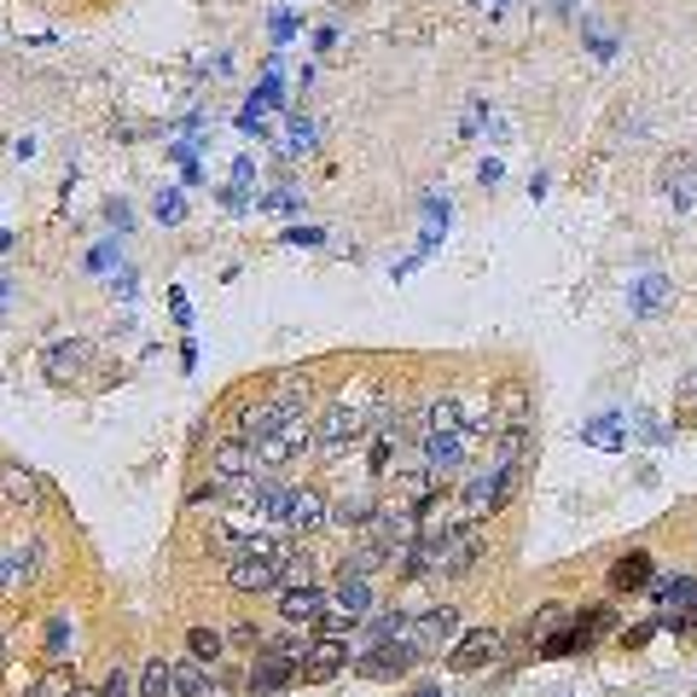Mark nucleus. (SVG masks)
<instances>
[{"mask_svg": "<svg viewBox=\"0 0 697 697\" xmlns=\"http://www.w3.org/2000/svg\"><path fill=\"white\" fill-rule=\"evenodd\" d=\"M518 483H523V465H506V459L488 453L483 465H471V471H465V483H459V512H465L471 523L495 518L500 506L518 495Z\"/></svg>", "mask_w": 697, "mask_h": 697, "instance_id": "obj_1", "label": "nucleus"}, {"mask_svg": "<svg viewBox=\"0 0 697 697\" xmlns=\"http://www.w3.org/2000/svg\"><path fill=\"white\" fill-rule=\"evenodd\" d=\"M366 436H372V413L354 401H332L326 413L314 419V453L326 459V465H344Z\"/></svg>", "mask_w": 697, "mask_h": 697, "instance_id": "obj_2", "label": "nucleus"}, {"mask_svg": "<svg viewBox=\"0 0 697 697\" xmlns=\"http://www.w3.org/2000/svg\"><path fill=\"white\" fill-rule=\"evenodd\" d=\"M250 448H257V465H291V459H302L314 448V419L309 413H291V419H279L274 431H267L262 441H250Z\"/></svg>", "mask_w": 697, "mask_h": 697, "instance_id": "obj_3", "label": "nucleus"}, {"mask_svg": "<svg viewBox=\"0 0 697 697\" xmlns=\"http://www.w3.org/2000/svg\"><path fill=\"white\" fill-rule=\"evenodd\" d=\"M372 617V582L366 575H344V582H337V593L326 599V634L332 639H344V627H361Z\"/></svg>", "mask_w": 697, "mask_h": 697, "instance_id": "obj_4", "label": "nucleus"}, {"mask_svg": "<svg viewBox=\"0 0 697 697\" xmlns=\"http://www.w3.org/2000/svg\"><path fill=\"white\" fill-rule=\"evenodd\" d=\"M651 599H657V622L662 627H674V634H697V575L657 582Z\"/></svg>", "mask_w": 697, "mask_h": 697, "instance_id": "obj_5", "label": "nucleus"}, {"mask_svg": "<svg viewBox=\"0 0 697 697\" xmlns=\"http://www.w3.org/2000/svg\"><path fill=\"white\" fill-rule=\"evenodd\" d=\"M297 674H302V651H297V645H267V651L250 662V692L267 697V692L291 686Z\"/></svg>", "mask_w": 697, "mask_h": 697, "instance_id": "obj_6", "label": "nucleus"}, {"mask_svg": "<svg viewBox=\"0 0 697 697\" xmlns=\"http://www.w3.org/2000/svg\"><path fill=\"white\" fill-rule=\"evenodd\" d=\"M453 634H459V610H453V605H436V610H419V617L407 622V634H401V639L413 645L419 657H436Z\"/></svg>", "mask_w": 697, "mask_h": 697, "instance_id": "obj_7", "label": "nucleus"}, {"mask_svg": "<svg viewBox=\"0 0 697 697\" xmlns=\"http://www.w3.org/2000/svg\"><path fill=\"white\" fill-rule=\"evenodd\" d=\"M245 477H257V448H250L245 436L215 441V448H210V488H233Z\"/></svg>", "mask_w": 697, "mask_h": 697, "instance_id": "obj_8", "label": "nucleus"}, {"mask_svg": "<svg viewBox=\"0 0 697 697\" xmlns=\"http://www.w3.org/2000/svg\"><path fill=\"white\" fill-rule=\"evenodd\" d=\"M227 587L233 593H274L279 587V558L274 552H233L227 558Z\"/></svg>", "mask_w": 697, "mask_h": 697, "instance_id": "obj_9", "label": "nucleus"}, {"mask_svg": "<svg viewBox=\"0 0 697 697\" xmlns=\"http://www.w3.org/2000/svg\"><path fill=\"white\" fill-rule=\"evenodd\" d=\"M500 627H471V634H459L453 645H448V669L453 674H477V669H488V662L500 657Z\"/></svg>", "mask_w": 697, "mask_h": 697, "instance_id": "obj_10", "label": "nucleus"}, {"mask_svg": "<svg viewBox=\"0 0 697 697\" xmlns=\"http://www.w3.org/2000/svg\"><path fill=\"white\" fill-rule=\"evenodd\" d=\"M344 669H349V645L344 639L320 634L314 645H302V680H309V686H326V680H337Z\"/></svg>", "mask_w": 697, "mask_h": 697, "instance_id": "obj_11", "label": "nucleus"}, {"mask_svg": "<svg viewBox=\"0 0 697 697\" xmlns=\"http://www.w3.org/2000/svg\"><path fill=\"white\" fill-rule=\"evenodd\" d=\"M413 662H424V657H419L407 639H384V645H372V651L354 662V669H361L366 680H401L407 669H413Z\"/></svg>", "mask_w": 697, "mask_h": 697, "instance_id": "obj_12", "label": "nucleus"}, {"mask_svg": "<svg viewBox=\"0 0 697 697\" xmlns=\"http://www.w3.org/2000/svg\"><path fill=\"white\" fill-rule=\"evenodd\" d=\"M459 431H465V401H459V396H436V401L419 413V424H413L419 441H431V436H459Z\"/></svg>", "mask_w": 697, "mask_h": 697, "instance_id": "obj_13", "label": "nucleus"}, {"mask_svg": "<svg viewBox=\"0 0 697 697\" xmlns=\"http://www.w3.org/2000/svg\"><path fill=\"white\" fill-rule=\"evenodd\" d=\"M326 523H332V500L320 495V488H297V495H291V512H285V530L314 535V530H326Z\"/></svg>", "mask_w": 697, "mask_h": 697, "instance_id": "obj_14", "label": "nucleus"}, {"mask_svg": "<svg viewBox=\"0 0 697 697\" xmlns=\"http://www.w3.org/2000/svg\"><path fill=\"white\" fill-rule=\"evenodd\" d=\"M326 599L332 593H320V587H291V593H279V617L291 627H320L326 622Z\"/></svg>", "mask_w": 697, "mask_h": 697, "instance_id": "obj_15", "label": "nucleus"}, {"mask_svg": "<svg viewBox=\"0 0 697 697\" xmlns=\"http://www.w3.org/2000/svg\"><path fill=\"white\" fill-rule=\"evenodd\" d=\"M610 587L617 593H639V587H651V552H622L617 564H610Z\"/></svg>", "mask_w": 697, "mask_h": 697, "instance_id": "obj_16", "label": "nucleus"}, {"mask_svg": "<svg viewBox=\"0 0 697 697\" xmlns=\"http://www.w3.org/2000/svg\"><path fill=\"white\" fill-rule=\"evenodd\" d=\"M662 186H669V198L680 203V210L697 198V158H692V151H680L674 163H662Z\"/></svg>", "mask_w": 697, "mask_h": 697, "instance_id": "obj_17", "label": "nucleus"}, {"mask_svg": "<svg viewBox=\"0 0 697 697\" xmlns=\"http://www.w3.org/2000/svg\"><path fill=\"white\" fill-rule=\"evenodd\" d=\"M495 424H530V389H523L518 378H506L500 389H495Z\"/></svg>", "mask_w": 697, "mask_h": 697, "instance_id": "obj_18", "label": "nucleus"}, {"mask_svg": "<svg viewBox=\"0 0 697 697\" xmlns=\"http://www.w3.org/2000/svg\"><path fill=\"white\" fill-rule=\"evenodd\" d=\"M175 692L181 697H215V669L198 657H181L175 662Z\"/></svg>", "mask_w": 697, "mask_h": 697, "instance_id": "obj_19", "label": "nucleus"}, {"mask_svg": "<svg viewBox=\"0 0 697 697\" xmlns=\"http://www.w3.org/2000/svg\"><path fill=\"white\" fill-rule=\"evenodd\" d=\"M0 495H7L12 506H36L41 500V477L24 465H0Z\"/></svg>", "mask_w": 697, "mask_h": 697, "instance_id": "obj_20", "label": "nucleus"}, {"mask_svg": "<svg viewBox=\"0 0 697 697\" xmlns=\"http://www.w3.org/2000/svg\"><path fill=\"white\" fill-rule=\"evenodd\" d=\"M291 587H314V558L309 552H285L279 558V593H291Z\"/></svg>", "mask_w": 697, "mask_h": 697, "instance_id": "obj_21", "label": "nucleus"}, {"mask_svg": "<svg viewBox=\"0 0 697 697\" xmlns=\"http://www.w3.org/2000/svg\"><path fill=\"white\" fill-rule=\"evenodd\" d=\"M169 692H175V662L151 657L140 669V697H169Z\"/></svg>", "mask_w": 697, "mask_h": 697, "instance_id": "obj_22", "label": "nucleus"}, {"mask_svg": "<svg viewBox=\"0 0 697 697\" xmlns=\"http://www.w3.org/2000/svg\"><path fill=\"white\" fill-rule=\"evenodd\" d=\"M71 692H76V674L64 669V662H47L41 680H36V692H29V697H71Z\"/></svg>", "mask_w": 697, "mask_h": 697, "instance_id": "obj_23", "label": "nucleus"}, {"mask_svg": "<svg viewBox=\"0 0 697 697\" xmlns=\"http://www.w3.org/2000/svg\"><path fill=\"white\" fill-rule=\"evenodd\" d=\"M221 645H227V634H215V627H192V634H186V651H192L198 662H210V669H215Z\"/></svg>", "mask_w": 697, "mask_h": 697, "instance_id": "obj_24", "label": "nucleus"}, {"mask_svg": "<svg viewBox=\"0 0 697 697\" xmlns=\"http://www.w3.org/2000/svg\"><path fill=\"white\" fill-rule=\"evenodd\" d=\"M64 645H71V622L53 617L47 622V662H64Z\"/></svg>", "mask_w": 697, "mask_h": 697, "instance_id": "obj_25", "label": "nucleus"}, {"mask_svg": "<svg viewBox=\"0 0 697 697\" xmlns=\"http://www.w3.org/2000/svg\"><path fill=\"white\" fill-rule=\"evenodd\" d=\"M99 697H140V686L128 680V669H111L105 686H99Z\"/></svg>", "mask_w": 697, "mask_h": 697, "instance_id": "obj_26", "label": "nucleus"}, {"mask_svg": "<svg viewBox=\"0 0 697 697\" xmlns=\"http://www.w3.org/2000/svg\"><path fill=\"white\" fill-rule=\"evenodd\" d=\"M18 582H29V564H18V558L0 552V587H18Z\"/></svg>", "mask_w": 697, "mask_h": 697, "instance_id": "obj_27", "label": "nucleus"}, {"mask_svg": "<svg viewBox=\"0 0 697 697\" xmlns=\"http://www.w3.org/2000/svg\"><path fill=\"white\" fill-rule=\"evenodd\" d=\"M314 146V123H291V134H285V151H309Z\"/></svg>", "mask_w": 697, "mask_h": 697, "instance_id": "obj_28", "label": "nucleus"}, {"mask_svg": "<svg viewBox=\"0 0 697 697\" xmlns=\"http://www.w3.org/2000/svg\"><path fill=\"white\" fill-rule=\"evenodd\" d=\"M662 297V279H645L639 291H634V309H651V302Z\"/></svg>", "mask_w": 697, "mask_h": 697, "instance_id": "obj_29", "label": "nucleus"}, {"mask_svg": "<svg viewBox=\"0 0 697 697\" xmlns=\"http://www.w3.org/2000/svg\"><path fill=\"white\" fill-rule=\"evenodd\" d=\"M227 645H262V639H257V627H250V622H239V627L227 634Z\"/></svg>", "mask_w": 697, "mask_h": 697, "instance_id": "obj_30", "label": "nucleus"}, {"mask_svg": "<svg viewBox=\"0 0 697 697\" xmlns=\"http://www.w3.org/2000/svg\"><path fill=\"white\" fill-rule=\"evenodd\" d=\"M657 627H662V622H639V627H634V634H622V645H645V639H651V634H657Z\"/></svg>", "mask_w": 697, "mask_h": 697, "instance_id": "obj_31", "label": "nucleus"}, {"mask_svg": "<svg viewBox=\"0 0 697 697\" xmlns=\"http://www.w3.org/2000/svg\"><path fill=\"white\" fill-rule=\"evenodd\" d=\"M680 401H686L692 413H697V372H692V384H686V396H680Z\"/></svg>", "mask_w": 697, "mask_h": 697, "instance_id": "obj_32", "label": "nucleus"}, {"mask_svg": "<svg viewBox=\"0 0 697 697\" xmlns=\"http://www.w3.org/2000/svg\"><path fill=\"white\" fill-rule=\"evenodd\" d=\"M71 697H99V692H94V686H76V692H71Z\"/></svg>", "mask_w": 697, "mask_h": 697, "instance_id": "obj_33", "label": "nucleus"}, {"mask_svg": "<svg viewBox=\"0 0 697 697\" xmlns=\"http://www.w3.org/2000/svg\"><path fill=\"white\" fill-rule=\"evenodd\" d=\"M413 697H441V692H431V686H424V692H413Z\"/></svg>", "mask_w": 697, "mask_h": 697, "instance_id": "obj_34", "label": "nucleus"}, {"mask_svg": "<svg viewBox=\"0 0 697 697\" xmlns=\"http://www.w3.org/2000/svg\"><path fill=\"white\" fill-rule=\"evenodd\" d=\"M0 651H7V639H0Z\"/></svg>", "mask_w": 697, "mask_h": 697, "instance_id": "obj_35", "label": "nucleus"}]
</instances>
